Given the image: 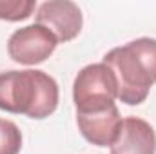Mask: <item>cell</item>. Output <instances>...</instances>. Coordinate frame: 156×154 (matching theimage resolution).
Masks as SVG:
<instances>
[{
	"mask_svg": "<svg viewBox=\"0 0 156 154\" xmlns=\"http://www.w3.org/2000/svg\"><path fill=\"white\" fill-rule=\"evenodd\" d=\"M104 64L113 71L118 83V100L140 105L156 83V38H136L111 49Z\"/></svg>",
	"mask_w": 156,
	"mask_h": 154,
	"instance_id": "cell-1",
	"label": "cell"
},
{
	"mask_svg": "<svg viewBox=\"0 0 156 154\" xmlns=\"http://www.w3.org/2000/svg\"><path fill=\"white\" fill-rule=\"evenodd\" d=\"M58 83L40 69L0 73V109L44 120L58 107Z\"/></svg>",
	"mask_w": 156,
	"mask_h": 154,
	"instance_id": "cell-2",
	"label": "cell"
},
{
	"mask_svg": "<svg viewBox=\"0 0 156 154\" xmlns=\"http://www.w3.org/2000/svg\"><path fill=\"white\" fill-rule=\"evenodd\" d=\"M118 83L113 71L102 64L85 65L75 78L73 100L76 113H94L115 105Z\"/></svg>",
	"mask_w": 156,
	"mask_h": 154,
	"instance_id": "cell-3",
	"label": "cell"
},
{
	"mask_svg": "<svg viewBox=\"0 0 156 154\" xmlns=\"http://www.w3.org/2000/svg\"><path fill=\"white\" fill-rule=\"evenodd\" d=\"M56 37L44 26L33 24L16 29L7 40V54L13 62L37 65L45 62L56 49Z\"/></svg>",
	"mask_w": 156,
	"mask_h": 154,
	"instance_id": "cell-4",
	"label": "cell"
},
{
	"mask_svg": "<svg viewBox=\"0 0 156 154\" xmlns=\"http://www.w3.org/2000/svg\"><path fill=\"white\" fill-rule=\"evenodd\" d=\"M37 24L49 29L58 44L76 38L82 31V11L75 2L69 0H49L44 2L37 11Z\"/></svg>",
	"mask_w": 156,
	"mask_h": 154,
	"instance_id": "cell-5",
	"label": "cell"
},
{
	"mask_svg": "<svg viewBox=\"0 0 156 154\" xmlns=\"http://www.w3.org/2000/svg\"><path fill=\"white\" fill-rule=\"evenodd\" d=\"M109 149L111 154H156V132L142 118H125Z\"/></svg>",
	"mask_w": 156,
	"mask_h": 154,
	"instance_id": "cell-6",
	"label": "cell"
},
{
	"mask_svg": "<svg viewBox=\"0 0 156 154\" xmlns=\"http://www.w3.org/2000/svg\"><path fill=\"white\" fill-rule=\"evenodd\" d=\"M78 129L82 136L96 147H111L122 125V116L116 103L94 113H76Z\"/></svg>",
	"mask_w": 156,
	"mask_h": 154,
	"instance_id": "cell-7",
	"label": "cell"
},
{
	"mask_svg": "<svg viewBox=\"0 0 156 154\" xmlns=\"http://www.w3.org/2000/svg\"><path fill=\"white\" fill-rule=\"evenodd\" d=\"M22 149V132L11 120L0 118V154H18Z\"/></svg>",
	"mask_w": 156,
	"mask_h": 154,
	"instance_id": "cell-8",
	"label": "cell"
},
{
	"mask_svg": "<svg viewBox=\"0 0 156 154\" xmlns=\"http://www.w3.org/2000/svg\"><path fill=\"white\" fill-rule=\"evenodd\" d=\"M35 2L33 0H0V20L20 22L33 15Z\"/></svg>",
	"mask_w": 156,
	"mask_h": 154,
	"instance_id": "cell-9",
	"label": "cell"
}]
</instances>
